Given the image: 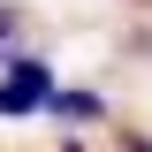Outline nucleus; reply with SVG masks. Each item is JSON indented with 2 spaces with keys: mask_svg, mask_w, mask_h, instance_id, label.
Returning a JSON list of instances; mask_svg holds the SVG:
<instances>
[{
  "mask_svg": "<svg viewBox=\"0 0 152 152\" xmlns=\"http://www.w3.org/2000/svg\"><path fill=\"white\" fill-rule=\"evenodd\" d=\"M53 61L46 53H15V61H0V114L8 122H23V114H46V99H53Z\"/></svg>",
  "mask_w": 152,
  "mask_h": 152,
  "instance_id": "f257e3e1",
  "label": "nucleus"
},
{
  "mask_svg": "<svg viewBox=\"0 0 152 152\" xmlns=\"http://www.w3.org/2000/svg\"><path fill=\"white\" fill-rule=\"evenodd\" d=\"M23 53V8H0V61Z\"/></svg>",
  "mask_w": 152,
  "mask_h": 152,
  "instance_id": "7ed1b4c3",
  "label": "nucleus"
},
{
  "mask_svg": "<svg viewBox=\"0 0 152 152\" xmlns=\"http://www.w3.org/2000/svg\"><path fill=\"white\" fill-rule=\"evenodd\" d=\"M129 8H152V0H129Z\"/></svg>",
  "mask_w": 152,
  "mask_h": 152,
  "instance_id": "39448f33",
  "label": "nucleus"
},
{
  "mask_svg": "<svg viewBox=\"0 0 152 152\" xmlns=\"http://www.w3.org/2000/svg\"><path fill=\"white\" fill-rule=\"evenodd\" d=\"M122 152H152V137L145 129H122Z\"/></svg>",
  "mask_w": 152,
  "mask_h": 152,
  "instance_id": "20e7f679",
  "label": "nucleus"
},
{
  "mask_svg": "<svg viewBox=\"0 0 152 152\" xmlns=\"http://www.w3.org/2000/svg\"><path fill=\"white\" fill-rule=\"evenodd\" d=\"M46 114H53V122H107V99L99 91H53Z\"/></svg>",
  "mask_w": 152,
  "mask_h": 152,
  "instance_id": "f03ea898",
  "label": "nucleus"
}]
</instances>
